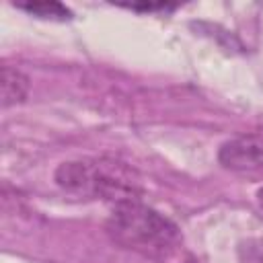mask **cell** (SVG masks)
I'll list each match as a JSON object with an SVG mask.
<instances>
[{
    "mask_svg": "<svg viewBox=\"0 0 263 263\" xmlns=\"http://www.w3.org/2000/svg\"><path fill=\"white\" fill-rule=\"evenodd\" d=\"M107 230L115 242L152 259H171L181 247V232L173 220L144 205L140 199L115 203Z\"/></svg>",
    "mask_w": 263,
    "mask_h": 263,
    "instance_id": "obj_1",
    "label": "cell"
},
{
    "mask_svg": "<svg viewBox=\"0 0 263 263\" xmlns=\"http://www.w3.org/2000/svg\"><path fill=\"white\" fill-rule=\"evenodd\" d=\"M62 189L86 197H101L113 203L138 199L140 185L134 173L117 160H72L55 171Z\"/></svg>",
    "mask_w": 263,
    "mask_h": 263,
    "instance_id": "obj_2",
    "label": "cell"
},
{
    "mask_svg": "<svg viewBox=\"0 0 263 263\" xmlns=\"http://www.w3.org/2000/svg\"><path fill=\"white\" fill-rule=\"evenodd\" d=\"M218 160L224 168L247 175H263V132L242 134L222 144Z\"/></svg>",
    "mask_w": 263,
    "mask_h": 263,
    "instance_id": "obj_3",
    "label": "cell"
},
{
    "mask_svg": "<svg viewBox=\"0 0 263 263\" xmlns=\"http://www.w3.org/2000/svg\"><path fill=\"white\" fill-rule=\"evenodd\" d=\"M29 92V78L10 66L2 68V107H10L16 103H23Z\"/></svg>",
    "mask_w": 263,
    "mask_h": 263,
    "instance_id": "obj_4",
    "label": "cell"
},
{
    "mask_svg": "<svg viewBox=\"0 0 263 263\" xmlns=\"http://www.w3.org/2000/svg\"><path fill=\"white\" fill-rule=\"evenodd\" d=\"M16 8H21L37 18H49V21H70L72 18V12L60 2H27V4H18Z\"/></svg>",
    "mask_w": 263,
    "mask_h": 263,
    "instance_id": "obj_5",
    "label": "cell"
},
{
    "mask_svg": "<svg viewBox=\"0 0 263 263\" xmlns=\"http://www.w3.org/2000/svg\"><path fill=\"white\" fill-rule=\"evenodd\" d=\"M257 203H259V208L263 210V187L257 191Z\"/></svg>",
    "mask_w": 263,
    "mask_h": 263,
    "instance_id": "obj_6",
    "label": "cell"
}]
</instances>
